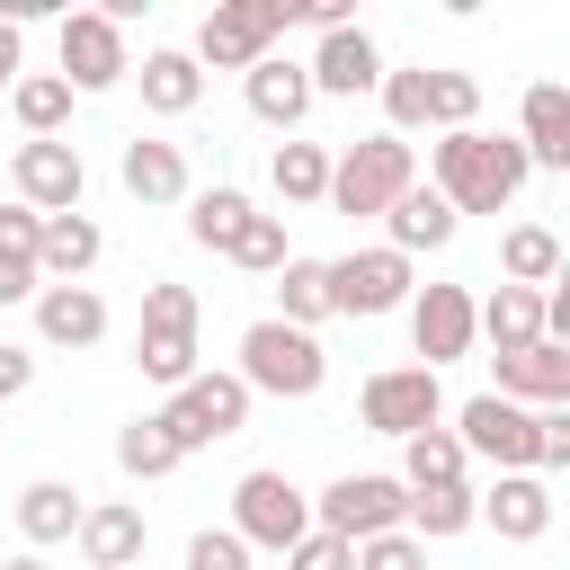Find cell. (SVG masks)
<instances>
[{"mask_svg": "<svg viewBox=\"0 0 570 570\" xmlns=\"http://www.w3.org/2000/svg\"><path fill=\"white\" fill-rule=\"evenodd\" d=\"M525 151H517V134H481V125H463V134H436V151H428V187L454 205V223L463 214H499V205H517L525 196Z\"/></svg>", "mask_w": 570, "mask_h": 570, "instance_id": "1", "label": "cell"}, {"mask_svg": "<svg viewBox=\"0 0 570 570\" xmlns=\"http://www.w3.org/2000/svg\"><path fill=\"white\" fill-rule=\"evenodd\" d=\"M285 27H294V0H214L196 45H187V62L196 71H249V62L276 53Z\"/></svg>", "mask_w": 570, "mask_h": 570, "instance_id": "2", "label": "cell"}, {"mask_svg": "<svg viewBox=\"0 0 570 570\" xmlns=\"http://www.w3.org/2000/svg\"><path fill=\"white\" fill-rule=\"evenodd\" d=\"M134 365H142V383H160V392H178L187 374H205V365H196V294H187V285H169V276L142 285Z\"/></svg>", "mask_w": 570, "mask_h": 570, "instance_id": "3", "label": "cell"}, {"mask_svg": "<svg viewBox=\"0 0 570 570\" xmlns=\"http://www.w3.org/2000/svg\"><path fill=\"white\" fill-rule=\"evenodd\" d=\"M240 383H249V401H258V392H276V401H312V392L330 383V356H321L312 330L249 321V330H240Z\"/></svg>", "mask_w": 570, "mask_h": 570, "instance_id": "4", "label": "cell"}, {"mask_svg": "<svg viewBox=\"0 0 570 570\" xmlns=\"http://www.w3.org/2000/svg\"><path fill=\"white\" fill-rule=\"evenodd\" d=\"M401 187H419V160H410V142L401 134H365V142H347L338 160H330V214H392V196Z\"/></svg>", "mask_w": 570, "mask_h": 570, "instance_id": "5", "label": "cell"}, {"mask_svg": "<svg viewBox=\"0 0 570 570\" xmlns=\"http://www.w3.org/2000/svg\"><path fill=\"white\" fill-rule=\"evenodd\" d=\"M160 428L178 436V454L223 445V436L249 428V383H240V374H187V383L160 401Z\"/></svg>", "mask_w": 570, "mask_h": 570, "instance_id": "6", "label": "cell"}, {"mask_svg": "<svg viewBox=\"0 0 570 570\" xmlns=\"http://www.w3.org/2000/svg\"><path fill=\"white\" fill-rule=\"evenodd\" d=\"M232 534L249 552H294L312 534V499L285 481V472H240L232 481Z\"/></svg>", "mask_w": 570, "mask_h": 570, "instance_id": "7", "label": "cell"}, {"mask_svg": "<svg viewBox=\"0 0 570 570\" xmlns=\"http://www.w3.org/2000/svg\"><path fill=\"white\" fill-rule=\"evenodd\" d=\"M401 508H410V490L392 472H338L312 499V525L338 534V543H374V534H401Z\"/></svg>", "mask_w": 570, "mask_h": 570, "instance_id": "8", "label": "cell"}, {"mask_svg": "<svg viewBox=\"0 0 570 570\" xmlns=\"http://www.w3.org/2000/svg\"><path fill=\"white\" fill-rule=\"evenodd\" d=\"M356 419L374 428V436H419V428H436L445 419V383L428 374V365H383V374H365V392H356Z\"/></svg>", "mask_w": 570, "mask_h": 570, "instance_id": "9", "label": "cell"}, {"mask_svg": "<svg viewBox=\"0 0 570 570\" xmlns=\"http://www.w3.org/2000/svg\"><path fill=\"white\" fill-rule=\"evenodd\" d=\"M53 45H62V89H71V98H98V89H116V80H134V53H125V27H116L107 9H71Z\"/></svg>", "mask_w": 570, "mask_h": 570, "instance_id": "10", "label": "cell"}, {"mask_svg": "<svg viewBox=\"0 0 570 570\" xmlns=\"http://www.w3.org/2000/svg\"><path fill=\"white\" fill-rule=\"evenodd\" d=\"M401 303H410V258L401 249H347V258H330V312L383 321Z\"/></svg>", "mask_w": 570, "mask_h": 570, "instance_id": "11", "label": "cell"}, {"mask_svg": "<svg viewBox=\"0 0 570 570\" xmlns=\"http://www.w3.org/2000/svg\"><path fill=\"white\" fill-rule=\"evenodd\" d=\"M454 445L481 454V463H499V472H534V410H517L499 392H472L454 410Z\"/></svg>", "mask_w": 570, "mask_h": 570, "instance_id": "12", "label": "cell"}, {"mask_svg": "<svg viewBox=\"0 0 570 570\" xmlns=\"http://www.w3.org/2000/svg\"><path fill=\"white\" fill-rule=\"evenodd\" d=\"M9 178H18V205L27 214H80V187H89V169H80L71 142H18L9 151Z\"/></svg>", "mask_w": 570, "mask_h": 570, "instance_id": "13", "label": "cell"}, {"mask_svg": "<svg viewBox=\"0 0 570 570\" xmlns=\"http://www.w3.org/2000/svg\"><path fill=\"white\" fill-rule=\"evenodd\" d=\"M410 347H419L428 374L454 365V356H472V294L463 285H419L410 294Z\"/></svg>", "mask_w": 570, "mask_h": 570, "instance_id": "14", "label": "cell"}, {"mask_svg": "<svg viewBox=\"0 0 570 570\" xmlns=\"http://www.w3.org/2000/svg\"><path fill=\"white\" fill-rule=\"evenodd\" d=\"M312 98H365L374 80H383V45L365 36V27H338V36H321L312 45Z\"/></svg>", "mask_w": 570, "mask_h": 570, "instance_id": "15", "label": "cell"}, {"mask_svg": "<svg viewBox=\"0 0 570 570\" xmlns=\"http://www.w3.org/2000/svg\"><path fill=\"white\" fill-rule=\"evenodd\" d=\"M490 365H499V401H517V410H570V347L534 338V347L490 356Z\"/></svg>", "mask_w": 570, "mask_h": 570, "instance_id": "16", "label": "cell"}, {"mask_svg": "<svg viewBox=\"0 0 570 570\" xmlns=\"http://www.w3.org/2000/svg\"><path fill=\"white\" fill-rule=\"evenodd\" d=\"M472 517L499 525L508 543H543V534H552V490H543L534 472H499L490 490H472Z\"/></svg>", "mask_w": 570, "mask_h": 570, "instance_id": "17", "label": "cell"}, {"mask_svg": "<svg viewBox=\"0 0 570 570\" xmlns=\"http://www.w3.org/2000/svg\"><path fill=\"white\" fill-rule=\"evenodd\" d=\"M80 561L89 570H142V508H125V499H98V508H80Z\"/></svg>", "mask_w": 570, "mask_h": 570, "instance_id": "18", "label": "cell"}, {"mask_svg": "<svg viewBox=\"0 0 570 570\" xmlns=\"http://www.w3.org/2000/svg\"><path fill=\"white\" fill-rule=\"evenodd\" d=\"M240 89H249V116H258V125H276V134H294V125L312 116V71H303V62H285V53L249 62V71H240Z\"/></svg>", "mask_w": 570, "mask_h": 570, "instance_id": "19", "label": "cell"}, {"mask_svg": "<svg viewBox=\"0 0 570 570\" xmlns=\"http://www.w3.org/2000/svg\"><path fill=\"white\" fill-rule=\"evenodd\" d=\"M98 249H107V232H98L89 214H45V223H36V276H45V285H80V276L98 267Z\"/></svg>", "mask_w": 570, "mask_h": 570, "instance_id": "20", "label": "cell"}, {"mask_svg": "<svg viewBox=\"0 0 570 570\" xmlns=\"http://www.w3.org/2000/svg\"><path fill=\"white\" fill-rule=\"evenodd\" d=\"M36 338L45 347H98L107 338L98 285H36Z\"/></svg>", "mask_w": 570, "mask_h": 570, "instance_id": "21", "label": "cell"}, {"mask_svg": "<svg viewBox=\"0 0 570 570\" xmlns=\"http://www.w3.org/2000/svg\"><path fill=\"white\" fill-rule=\"evenodd\" d=\"M517 151H525V169H570V89H561V80H534V89H525Z\"/></svg>", "mask_w": 570, "mask_h": 570, "instance_id": "22", "label": "cell"}, {"mask_svg": "<svg viewBox=\"0 0 570 570\" xmlns=\"http://www.w3.org/2000/svg\"><path fill=\"white\" fill-rule=\"evenodd\" d=\"M116 178H125V196H134V205H187V151H178V142L134 134V142H125V160H116Z\"/></svg>", "mask_w": 570, "mask_h": 570, "instance_id": "23", "label": "cell"}, {"mask_svg": "<svg viewBox=\"0 0 570 570\" xmlns=\"http://www.w3.org/2000/svg\"><path fill=\"white\" fill-rule=\"evenodd\" d=\"M383 249H401V258H419V249H445L454 240V205L436 196V187H401L392 196V214H383Z\"/></svg>", "mask_w": 570, "mask_h": 570, "instance_id": "24", "label": "cell"}, {"mask_svg": "<svg viewBox=\"0 0 570 570\" xmlns=\"http://www.w3.org/2000/svg\"><path fill=\"white\" fill-rule=\"evenodd\" d=\"M499 285L552 294V285H561V232H552V223H517V232H499Z\"/></svg>", "mask_w": 570, "mask_h": 570, "instance_id": "25", "label": "cell"}, {"mask_svg": "<svg viewBox=\"0 0 570 570\" xmlns=\"http://www.w3.org/2000/svg\"><path fill=\"white\" fill-rule=\"evenodd\" d=\"M472 338H490L499 356L534 347V338H543V294H525V285H499L490 303H472Z\"/></svg>", "mask_w": 570, "mask_h": 570, "instance_id": "26", "label": "cell"}, {"mask_svg": "<svg viewBox=\"0 0 570 570\" xmlns=\"http://www.w3.org/2000/svg\"><path fill=\"white\" fill-rule=\"evenodd\" d=\"M463 445H454V428H419V436H401V490H463Z\"/></svg>", "mask_w": 570, "mask_h": 570, "instance_id": "27", "label": "cell"}, {"mask_svg": "<svg viewBox=\"0 0 570 570\" xmlns=\"http://www.w3.org/2000/svg\"><path fill=\"white\" fill-rule=\"evenodd\" d=\"M9 116L27 125V142H62V125H71L62 71H18V80H9Z\"/></svg>", "mask_w": 570, "mask_h": 570, "instance_id": "28", "label": "cell"}, {"mask_svg": "<svg viewBox=\"0 0 570 570\" xmlns=\"http://www.w3.org/2000/svg\"><path fill=\"white\" fill-rule=\"evenodd\" d=\"M249 214H258V205H249L240 187H187V240L214 249V258H232V240H240Z\"/></svg>", "mask_w": 570, "mask_h": 570, "instance_id": "29", "label": "cell"}, {"mask_svg": "<svg viewBox=\"0 0 570 570\" xmlns=\"http://www.w3.org/2000/svg\"><path fill=\"white\" fill-rule=\"evenodd\" d=\"M134 80H142V107H151V116H187V107L205 98V71H196V62L178 53V45L142 53V71H134Z\"/></svg>", "mask_w": 570, "mask_h": 570, "instance_id": "30", "label": "cell"}, {"mask_svg": "<svg viewBox=\"0 0 570 570\" xmlns=\"http://www.w3.org/2000/svg\"><path fill=\"white\" fill-rule=\"evenodd\" d=\"M18 534L27 543H71L80 534V490L71 481H27L18 490Z\"/></svg>", "mask_w": 570, "mask_h": 570, "instance_id": "31", "label": "cell"}, {"mask_svg": "<svg viewBox=\"0 0 570 570\" xmlns=\"http://www.w3.org/2000/svg\"><path fill=\"white\" fill-rule=\"evenodd\" d=\"M36 223L45 214H27V205H0V303H36Z\"/></svg>", "mask_w": 570, "mask_h": 570, "instance_id": "32", "label": "cell"}, {"mask_svg": "<svg viewBox=\"0 0 570 570\" xmlns=\"http://www.w3.org/2000/svg\"><path fill=\"white\" fill-rule=\"evenodd\" d=\"M276 321H285V330L330 321V258H285V267H276Z\"/></svg>", "mask_w": 570, "mask_h": 570, "instance_id": "33", "label": "cell"}, {"mask_svg": "<svg viewBox=\"0 0 570 570\" xmlns=\"http://www.w3.org/2000/svg\"><path fill=\"white\" fill-rule=\"evenodd\" d=\"M463 525H481L472 517V481L463 490H410V508H401V534L410 543H454Z\"/></svg>", "mask_w": 570, "mask_h": 570, "instance_id": "34", "label": "cell"}, {"mask_svg": "<svg viewBox=\"0 0 570 570\" xmlns=\"http://www.w3.org/2000/svg\"><path fill=\"white\" fill-rule=\"evenodd\" d=\"M267 187H276L285 205H321V196H330V151L285 134V142H276V160H267Z\"/></svg>", "mask_w": 570, "mask_h": 570, "instance_id": "35", "label": "cell"}, {"mask_svg": "<svg viewBox=\"0 0 570 570\" xmlns=\"http://www.w3.org/2000/svg\"><path fill=\"white\" fill-rule=\"evenodd\" d=\"M116 463H125L134 481H160V472H178L187 454H178V436L160 428V410H142V419H125V428H116Z\"/></svg>", "mask_w": 570, "mask_h": 570, "instance_id": "36", "label": "cell"}, {"mask_svg": "<svg viewBox=\"0 0 570 570\" xmlns=\"http://www.w3.org/2000/svg\"><path fill=\"white\" fill-rule=\"evenodd\" d=\"M374 89H383V116H392L383 134H401V142H410V134L428 125V62H410V71H383Z\"/></svg>", "mask_w": 570, "mask_h": 570, "instance_id": "37", "label": "cell"}, {"mask_svg": "<svg viewBox=\"0 0 570 570\" xmlns=\"http://www.w3.org/2000/svg\"><path fill=\"white\" fill-rule=\"evenodd\" d=\"M481 116V80L472 71H428V125L436 134H463Z\"/></svg>", "mask_w": 570, "mask_h": 570, "instance_id": "38", "label": "cell"}, {"mask_svg": "<svg viewBox=\"0 0 570 570\" xmlns=\"http://www.w3.org/2000/svg\"><path fill=\"white\" fill-rule=\"evenodd\" d=\"M294 249H285V214H249L240 223V240H232V267H249V276H276Z\"/></svg>", "mask_w": 570, "mask_h": 570, "instance_id": "39", "label": "cell"}, {"mask_svg": "<svg viewBox=\"0 0 570 570\" xmlns=\"http://www.w3.org/2000/svg\"><path fill=\"white\" fill-rule=\"evenodd\" d=\"M187 570H249V543H240L232 525H205V534L187 543Z\"/></svg>", "mask_w": 570, "mask_h": 570, "instance_id": "40", "label": "cell"}, {"mask_svg": "<svg viewBox=\"0 0 570 570\" xmlns=\"http://www.w3.org/2000/svg\"><path fill=\"white\" fill-rule=\"evenodd\" d=\"M570 463V410H534V481Z\"/></svg>", "mask_w": 570, "mask_h": 570, "instance_id": "41", "label": "cell"}, {"mask_svg": "<svg viewBox=\"0 0 570 570\" xmlns=\"http://www.w3.org/2000/svg\"><path fill=\"white\" fill-rule=\"evenodd\" d=\"M285 570H356V543H338V534H321V525H312V534L285 552Z\"/></svg>", "mask_w": 570, "mask_h": 570, "instance_id": "42", "label": "cell"}, {"mask_svg": "<svg viewBox=\"0 0 570 570\" xmlns=\"http://www.w3.org/2000/svg\"><path fill=\"white\" fill-rule=\"evenodd\" d=\"M356 570H428V543H410V534H374V543H356Z\"/></svg>", "mask_w": 570, "mask_h": 570, "instance_id": "43", "label": "cell"}, {"mask_svg": "<svg viewBox=\"0 0 570 570\" xmlns=\"http://www.w3.org/2000/svg\"><path fill=\"white\" fill-rule=\"evenodd\" d=\"M36 383V347H18V338H0V401H18Z\"/></svg>", "mask_w": 570, "mask_h": 570, "instance_id": "44", "label": "cell"}, {"mask_svg": "<svg viewBox=\"0 0 570 570\" xmlns=\"http://www.w3.org/2000/svg\"><path fill=\"white\" fill-rule=\"evenodd\" d=\"M294 18H303V27H321V36L356 27V9H347V0H294Z\"/></svg>", "mask_w": 570, "mask_h": 570, "instance_id": "45", "label": "cell"}, {"mask_svg": "<svg viewBox=\"0 0 570 570\" xmlns=\"http://www.w3.org/2000/svg\"><path fill=\"white\" fill-rule=\"evenodd\" d=\"M18 71H27V36L0 18V98H9V80H18Z\"/></svg>", "mask_w": 570, "mask_h": 570, "instance_id": "46", "label": "cell"}, {"mask_svg": "<svg viewBox=\"0 0 570 570\" xmlns=\"http://www.w3.org/2000/svg\"><path fill=\"white\" fill-rule=\"evenodd\" d=\"M0 570H53V561H45V552H18V561H0Z\"/></svg>", "mask_w": 570, "mask_h": 570, "instance_id": "47", "label": "cell"}]
</instances>
